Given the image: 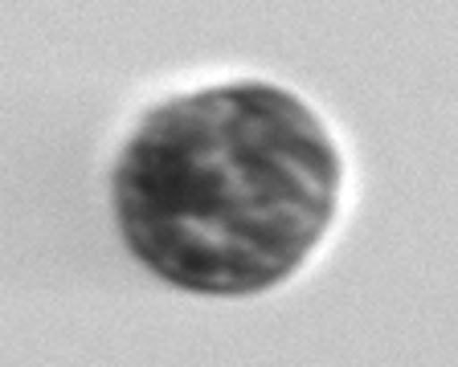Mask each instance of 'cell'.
Returning <instances> with one entry per match:
<instances>
[{"mask_svg":"<svg viewBox=\"0 0 458 367\" xmlns=\"http://www.w3.org/2000/svg\"><path fill=\"white\" fill-rule=\"evenodd\" d=\"M340 151L275 82H225L152 106L114 163V217L156 278L209 298L286 282L327 233Z\"/></svg>","mask_w":458,"mask_h":367,"instance_id":"cell-1","label":"cell"}]
</instances>
